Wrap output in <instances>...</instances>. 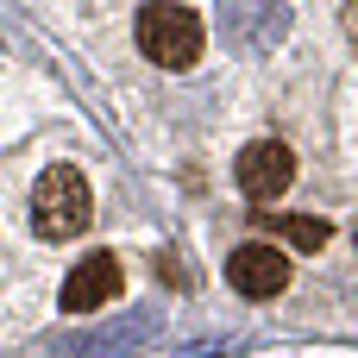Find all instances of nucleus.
<instances>
[{"instance_id": "obj_7", "label": "nucleus", "mask_w": 358, "mask_h": 358, "mask_svg": "<svg viewBox=\"0 0 358 358\" xmlns=\"http://www.w3.org/2000/svg\"><path fill=\"white\" fill-rule=\"evenodd\" d=\"M157 334V308H138V315H126V321H107V327H94L88 340H76L69 352H132V346H145Z\"/></svg>"}, {"instance_id": "obj_5", "label": "nucleus", "mask_w": 358, "mask_h": 358, "mask_svg": "<svg viewBox=\"0 0 358 358\" xmlns=\"http://www.w3.org/2000/svg\"><path fill=\"white\" fill-rule=\"evenodd\" d=\"M227 283H233L239 296H252V302H271L277 289H289V258H283L277 245L252 239V245H239V252L227 258Z\"/></svg>"}, {"instance_id": "obj_2", "label": "nucleus", "mask_w": 358, "mask_h": 358, "mask_svg": "<svg viewBox=\"0 0 358 358\" xmlns=\"http://www.w3.org/2000/svg\"><path fill=\"white\" fill-rule=\"evenodd\" d=\"M31 227H38L44 239H76V233L88 227V182H82L69 164H57V170H44V176H38Z\"/></svg>"}, {"instance_id": "obj_4", "label": "nucleus", "mask_w": 358, "mask_h": 358, "mask_svg": "<svg viewBox=\"0 0 358 358\" xmlns=\"http://www.w3.org/2000/svg\"><path fill=\"white\" fill-rule=\"evenodd\" d=\"M289 182H296V157H289V145L258 138V145L239 151V195H245V201L264 208V201H277Z\"/></svg>"}, {"instance_id": "obj_1", "label": "nucleus", "mask_w": 358, "mask_h": 358, "mask_svg": "<svg viewBox=\"0 0 358 358\" xmlns=\"http://www.w3.org/2000/svg\"><path fill=\"white\" fill-rule=\"evenodd\" d=\"M138 50L157 63V69H189L201 57V19L176 0H151L138 13Z\"/></svg>"}, {"instance_id": "obj_8", "label": "nucleus", "mask_w": 358, "mask_h": 358, "mask_svg": "<svg viewBox=\"0 0 358 358\" xmlns=\"http://www.w3.org/2000/svg\"><path fill=\"white\" fill-rule=\"evenodd\" d=\"M258 233H277V239H289L302 252H321L334 239V227L327 220H308V214H258Z\"/></svg>"}, {"instance_id": "obj_9", "label": "nucleus", "mask_w": 358, "mask_h": 358, "mask_svg": "<svg viewBox=\"0 0 358 358\" xmlns=\"http://www.w3.org/2000/svg\"><path fill=\"white\" fill-rule=\"evenodd\" d=\"M346 38H352V50H358V0L346 6Z\"/></svg>"}, {"instance_id": "obj_3", "label": "nucleus", "mask_w": 358, "mask_h": 358, "mask_svg": "<svg viewBox=\"0 0 358 358\" xmlns=\"http://www.w3.org/2000/svg\"><path fill=\"white\" fill-rule=\"evenodd\" d=\"M289 38V6L283 0H220V44L239 57H264Z\"/></svg>"}, {"instance_id": "obj_6", "label": "nucleus", "mask_w": 358, "mask_h": 358, "mask_svg": "<svg viewBox=\"0 0 358 358\" xmlns=\"http://www.w3.org/2000/svg\"><path fill=\"white\" fill-rule=\"evenodd\" d=\"M120 296V258L113 252H88L76 271H69V283H63V308L69 315H88V308H101V302H113Z\"/></svg>"}]
</instances>
